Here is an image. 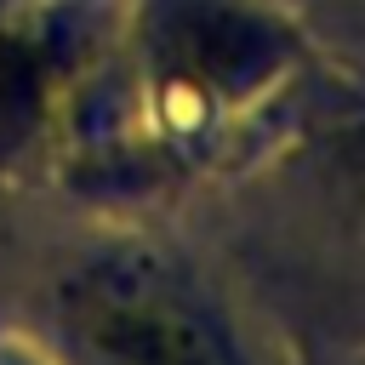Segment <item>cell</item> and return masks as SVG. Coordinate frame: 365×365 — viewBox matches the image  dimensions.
Wrapping results in <instances>:
<instances>
[{"mask_svg":"<svg viewBox=\"0 0 365 365\" xmlns=\"http://www.w3.org/2000/svg\"><path fill=\"white\" fill-rule=\"evenodd\" d=\"M74 331L91 365H234L222 336L154 279H97Z\"/></svg>","mask_w":365,"mask_h":365,"instance_id":"1","label":"cell"}]
</instances>
